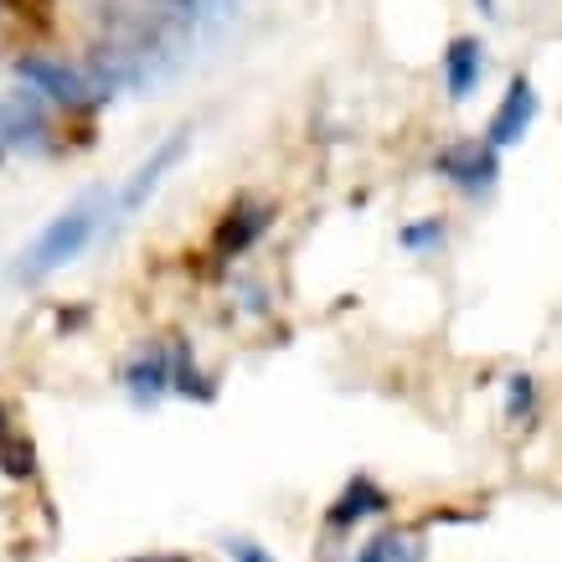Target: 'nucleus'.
Returning <instances> with one entry per match:
<instances>
[{"mask_svg": "<svg viewBox=\"0 0 562 562\" xmlns=\"http://www.w3.org/2000/svg\"><path fill=\"white\" fill-rule=\"evenodd\" d=\"M16 78L26 93H36L42 103H57V109H93V103H103V88L83 68H72L63 57H47V52H21Z\"/></svg>", "mask_w": 562, "mask_h": 562, "instance_id": "nucleus-2", "label": "nucleus"}, {"mask_svg": "<svg viewBox=\"0 0 562 562\" xmlns=\"http://www.w3.org/2000/svg\"><path fill=\"white\" fill-rule=\"evenodd\" d=\"M475 11H480V16H495L501 5H495V0H475Z\"/></svg>", "mask_w": 562, "mask_h": 562, "instance_id": "nucleus-19", "label": "nucleus"}, {"mask_svg": "<svg viewBox=\"0 0 562 562\" xmlns=\"http://www.w3.org/2000/svg\"><path fill=\"white\" fill-rule=\"evenodd\" d=\"M443 238H449V227H443V217H418V222H408V227L397 233V243H403L408 254H439Z\"/></svg>", "mask_w": 562, "mask_h": 562, "instance_id": "nucleus-15", "label": "nucleus"}, {"mask_svg": "<svg viewBox=\"0 0 562 562\" xmlns=\"http://www.w3.org/2000/svg\"><path fill=\"white\" fill-rule=\"evenodd\" d=\"M171 392L176 397H187V403H212L217 397V376L202 372V361L191 351L187 336H171Z\"/></svg>", "mask_w": 562, "mask_h": 562, "instance_id": "nucleus-11", "label": "nucleus"}, {"mask_svg": "<svg viewBox=\"0 0 562 562\" xmlns=\"http://www.w3.org/2000/svg\"><path fill=\"white\" fill-rule=\"evenodd\" d=\"M269 227H273V202H263V196H238V202L222 212L217 233H212V254H217L222 263H233V258L248 254Z\"/></svg>", "mask_w": 562, "mask_h": 562, "instance_id": "nucleus-5", "label": "nucleus"}, {"mask_svg": "<svg viewBox=\"0 0 562 562\" xmlns=\"http://www.w3.org/2000/svg\"><path fill=\"white\" fill-rule=\"evenodd\" d=\"M531 120H537V88H531V78H512L506 99L495 103L491 124H485V145H491L495 155L512 150V145H521V139H527Z\"/></svg>", "mask_w": 562, "mask_h": 562, "instance_id": "nucleus-7", "label": "nucleus"}, {"mask_svg": "<svg viewBox=\"0 0 562 562\" xmlns=\"http://www.w3.org/2000/svg\"><path fill=\"white\" fill-rule=\"evenodd\" d=\"M506 418H512V424H531V418H537V376L531 372L506 376Z\"/></svg>", "mask_w": 562, "mask_h": 562, "instance_id": "nucleus-14", "label": "nucleus"}, {"mask_svg": "<svg viewBox=\"0 0 562 562\" xmlns=\"http://www.w3.org/2000/svg\"><path fill=\"white\" fill-rule=\"evenodd\" d=\"M120 382H124V392H130V403H135V408H155V403L171 392V346L166 341L139 346L135 357L124 361Z\"/></svg>", "mask_w": 562, "mask_h": 562, "instance_id": "nucleus-6", "label": "nucleus"}, {"mask_svg": "<svg viewBox=\"0 0 562 562\" xmlns=\"http://www.w3.org/2000/svg\"><path fill=\"white\" fill-rule=\"evenodd\" d=\"M351 562H428V547L418 531L387 527V531H376L372 542H361V552Z\"/></svg>", "mask_w": 562, "mask_h": 562, "instance_id": "nucleus-13", "label": "nucleus"}, {"mask_svg": "<svg viewBox=\"0 0 562 562\" xmlns=\"http://www.w3.org/2000/svg\"><path fill=\"white\" fill-rule=\"evenodd\" d=\"M434 176L449 181L464 196H485V191L501 181V155L485 145V139H454L434 155Z\"/></svg>", "mask_w": 562, "mask_h": 562, "instance_id": "nucleus-4", "label": "nucleus"}, {"mask_svg": "<svg viewBox=\"0 0 562 562\" xmlns=\"http://www.w3.org/2000/svg\"><path fill=\"white\" fill-rule=\"evenodd\" d=\"M47 145V109L36 93L16 88L0 99V150H42Z\"/></svg>", "mask_w": 562, "mask_h": 562, "instance_id": "nucleus-8", "label": "nucleus"}, {"mask_svg": "<svg viewBox=\"0 0 562 562\" xmlns=\"http://www.w3.org/2000/svg\"><path fill=\"white\" fill-rule=\"evenodd\" d=\"M392 512V495L376 485L372 475H351L346 480V491L330 501V512H325V527L330 531H351L361 521H372V516H387Z\"/></svg>", "mask_w": 562, "mask_h": 562, "instance_id": "nucleus-9", "label": "nucleus"}, {"mask_svg": "<svg viewBox=\"0 0 562 562\" xmlns=\"http://www.w3.org/2000/svg\"><path fill=\"white\" fill-rule=\"evenodd\" d=\"M222 552L233 562H279L263 542H254V537H222Z\"/></svg>", "mask_w": 562, "mask_h": 562, "instance_id": "nucleus-16", "label": "nucleus"}, {"mask_svg": "<svg viewBox=\"0 0 562 562\" xmlns=\"http://www.w3.org/2000/svg\"><path fill=\"white\" fill-rule=\"evenodd\" d=\"M0 475L16 480V485L36 480V443L26 439V434H21L16 424H11L5 403H0Z\"/></svg>", "mask_w": 562, "mask_h": 562, "instance_id": "nucleus-12", "label": "nucleus"}, {"mask_svg": "<svg viewBox=\"0 0 562 562\" xmlns=\"http://www.w3.org/2000/svg\"><path fill=\"white\" fill-rule=\"evenodd\" d=\"M187 150H191V124H181V130H171V135L160 139L145 160H139L135 171H130V181L120 187V196H114V217L120 222H130L135 212H145V202H150L155 191H160V181L187 160Z\"/></svg>", "mask_w": 562, "mask_h": 562, "instance_id": "nucleus-3", "label": "nucleus"}, {"mask_svg": "<svg viewBox=\"0 0 562 562\" xmlns=\"http://www.w3.org/2000/svg\"><path fill=\"white\" fill-rule=\"evenodd\" d=\"M243 305L254 310V315H263V310H269V305H263V290H258V284H248V290H243Z\"/></svg>", "mask_w": 562, "mask_h": 562, "instance_id": "nucleus-18", "label": "nucleus"}, {"mask_svg": "<svg viewBox=\"0 0 562 562\" xmlns=\"http://www.w3.org/2000/svg\"><path fill=\"white\" fill-rule=\"evenodd\" d=\"M103 212H109V191L103 187L83 191L78 202L63 206V212L26 243V254L11 263V279H16V284H42V279H52L57 269H68L72 258H83L88 248H93V238L103 233Z\"/></svg>", "mask_w": 562, "mask_h": 562, "instance_id": "nucleus-1", "label": "nucleus"}, {"mask_svg": "<svg viewBox=\"0 0 562 562\" xmlns=\"http://www.w3.org/2000/svg\"><path fill=\"white\" fill-rule=\"evenodd\" d=\"M485 83V42L480 36H454L443 47V88H449V103H470Z\"/></svg>", "mask_w": 562, "mask_h": 562, "instance_id": "nucleus-10", "label": "nucleus"}, {"mask_svg": "<svg viewBox=\"0 0 562 562\" xmlns=\"http://www.w3.org/2000/svg\"><path fill=\"white\" fill-rule=\"evenodd\" d=\"M124 562H196V558H187V552H135Z\"/></svg>", "mask_w": 562, "mask_h": 562, "instance_id": "nucleus-17", "label": "nucleus"}]
</instances>
